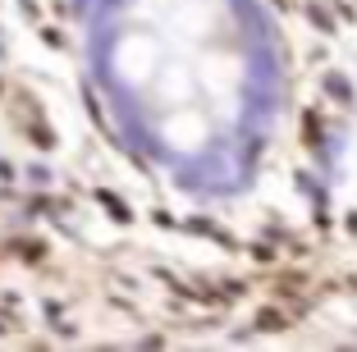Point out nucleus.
Listing matches in <instances>:
<instances>
[{
	"label": "nucleus",
	"instance_id": "f257e3e1",
	"mask_svg": "<svg viewBox=\"0 0 357 352\" xmlns=\"http://www.w3.org/2000/svg\"><path fill=\"white\" fill-rule=\"evenodd\" d=\"M101 201L110 206V215H115V220H128V206H124V201H115L110 192H101Z\"/></svg>",
	"mask_w": 357,
	"mask_h": 352
}]
</instances>
